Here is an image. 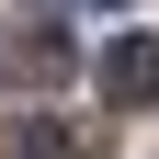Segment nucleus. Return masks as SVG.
I'll return each instance as SVG.
<instances>
[{"mask_svg":"<svg viewBox=\"0 0 159 159\" xmlns=\"http://www.w3.org/2000/svg\"><path fill=\"white\" fill-rule=\"evenodd\" d=\"M68 80V23L57 11H0V91H57Z\"/></svg>","mask_w":159,"mask_h":159,"instance_id":"obj_1","label":"nucleus"},{"mask_svg":"<svg viewBox=\"0 0 159 159\" xmlns=\"http://www.w3.org/2000/svg\"><path fill=\"white\" fill-rule=\"evenodd\" d=\"M102 102L114 114L159 102V46H148V34H114V46H102Z\"/></svg>","mask_w":159,"mask_h":159,"instance_id":"obj_2","label":"nucleus"},{"mask_svg":"<svg viewBox=\"0 0 159 159\" xmlns=\"http://www.w3.org/2000/svg\"><path fill=\"white\" fill-rule=\"evenodd\" d=\"M91 148H102L91 125H23V159H91Z\"/></svg>","mask_w":159,"mask_h":159,"instance_id":"obj_3","label":"nucleus"},{"mask_svg":"<svg viewBox=\"0 0 159 159\" xmlns=\"http://www.w3.org/2000/svg\"><path fill=\"white\" fill-rule=\"evenodd\" d=\"M80 11H125V0H80Z\"/></svg>","mask_w":159,"mask_h":159,"instance_id":"obj_4","label":"nucleus"}]
</instances>
